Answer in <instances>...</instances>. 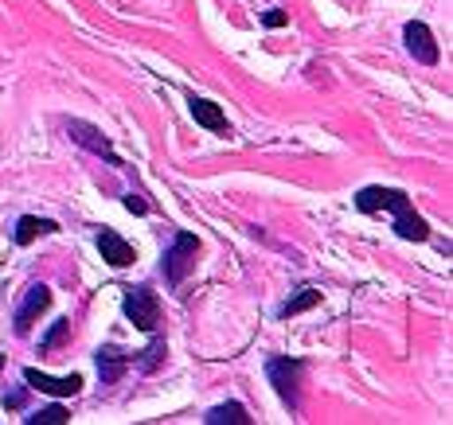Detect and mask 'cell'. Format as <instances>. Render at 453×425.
<instances>
[{"label": "cell", "instance_id": "obj_1", "mask_svg": "<svg viewBox=\"0 0 453 425\" xmlns=\"http://www.w3.org/2000/svg\"><path fill=\"white\" fill-rule=\"evenodd\" d=\"M356 207L364 215H375V211H391L395 215V231L403 234L407 242H426V223L414 215V207L407 200V192H395V187H364L356 195Z\"/></svg>", "mask_w": 453, "mask_h": 425}, {"label": "cell", "instance_id": "obj_2", "mask_svg": "<svg viewBox=\"0 0 453 425\" xmlns=\"http://www.w3.org/2000/svg\"><path fill=\"white\" fill-rule=\"evenodd\" d=\"M196 254H200V239H196V234H188V231L176 234L173 247H168V254H165V277H168V285H180L188 273H192Z\"/></svg>", "mask_w": 453, "mask_h": 425}, {"label": "cell", "instance_id": "obj_3", "mask_svg": "<svg viewBox=\"0 0 453 425\" xmlns=\"http://www.w3.org/2000/svg\"><path fill=\"white\" fill-rule=\"evenodd\" d=\"M301 371H305V367H301V359H270V363H266V375H270V383H273V391H278L281 402L297 406Z\"/></svg>", "mask_w": 453, "mask_h": 425}, {"label": "cell", "instance_id": "obj_4", "mask_svg": "<svg viewBox=\"0 0 453 425\" xmlns=\"http://www.w3.org/2000/svg\"><path fill=\"white\" fill-rule=\"evenodd\" d=\"M126 316L134 320L141 332H153V328L160 324V300H157V292H149V289H129V292H126Z\"/></svg>", "mask_w": 453, "mask_h": 425}, {"label": "cell", "instance_id": "obj_5", "mask_svg": "<svg viewBox=\"0 0 453 425\" xmlns=\"http://www.w3.org/2000/svg\"><path fill=\"white\" fill-rule=\"evenodd\" d=\"M67 133H71V140L74 145H82V148H90L94 156H102L106 164H113L118 168L121 164V156L113 153V145H110V137L102 133V129H94V125H87V121H67Z\"/></svg>", "mask_w": 453, "mask_h": 425}, {"label": "cell", "instance_id": "obj_6", "mask_svg": "<svg viewBox=\"0 0 453 425\" xmlns=\"http://www.w3.org/2000/svg\"><path fill=\"white\" fill-rule=\"evenodd\" d=\"M24 383L40 394H51V398H74V394L82 391V375H63V379H55V375H43V371H35V367L24 371Z\"/></svg>", "mask_w": 453, "mask_h": 425}, {"label": "cell", "instance_id": "obj_7", "mask_svg": "<svg viewBox=\"0 0 453 425\" xmlns=\"http://www.w3.org/2000/svg\"><path fill=\"white\" fill-rule=\"evenodd\" d=\"M403 40H407V51L418 63H426V67L438 63V43H434V32L422 20H411L407 27H403Z\"/></svg>", "mask_w": 453, "mask_h": 425}, {"label": "cell", "instance_id": "obj_8", "mask_svg": "<svg viewBox=\"0 0 453 425\" xmlns=\"http://www.w3.org/2000/svg\"><path fill=\"white\" fill-rule=\"evenodd\" d=\"M98 250H102V262H110L113 269L134 266V258H137L134 247H129L118 231H110V226H102V231H98Z\"/></svg>", "mask_w": 453, "mask_h": 425}, {"label": "cell", "instance_id": "obj_9", "mask_svg": "<svg viewBox=\"0 0 453 425\" xmlns=\"http://www.w3.org/2000/svg\"><path fill=\"white\" fill-rule=\"evenodd\" d=\"M51 305V289L47 285H32L24 292V305L16 308V332H27V328L35 324V316L43 313V308Z\"/></svg>", "mask_w": 453, "mask_h": 425}, {"label": "cell", "instance_id": "obj_10", "mask_svg": "<svg viewBox=\"0 0 453 425\" xmlns=\"http://www.w3.org/2000/svg\"><path fill=\"white\" fill-rule=\"evenodd\" d=\"M129 363H134V359H129L126 352H121V347H113V344L98 347V375H102V383H106V386L118 383L121 375L129 371Z\"/></svg>", "mask_w": 453, "mask_h": 425}, {"label": "cell", "instance_id": "obj_11", "mask_svg": "<svg viewBox=\"0 0 453 425\" xmlns=\"http://www.w3.org/2000/svg\"><path fill=\"white\" fill-rule=\"evenodd\" d=\"M188 106H192L196 125L211 129V133H223V129H226V118H223V110L215 106V102H207V98H192V102H188Z\"/></svg>", "mask_w": 453, "mask_h": 425}, {"label": "cell", "instance_id": "obj_12", "mask_svg": "<svg viewBox=\"0 0 453 425\" xmlns=\"http://www.w3.org/2000/svg\"><path fill=\"white\" fill-rule=\"evenodd\" d=\"M203 421L207 425H250V414H247V406H239V402H223V406H215Z\"/></svg>", "mask_w": 453, "mask_h": 425}, {"label": "cell", "instance_id": "obj_13", "mask_svg": "<svg viewBox=\"0 0 453 425\" xmlns=\"http://www.w3.org/2000/svg\"><path fill=\"white\" fill-rule=\"evenodd\" d=\"M51 231H55L51 219H35V215H24V219L16 223V242H20V247H27V242H35L40 234H51Z\"/></svg>", "mask_w": 453, "mask_h": 425}, {"label": "cell", "instance_id": "obj_14", "mask_svg": "<svg viewBox=\"0 0 453 425\" xmlns=\"http://www.w3.org/2000/svg\"><path fill=\"white\" fill-rule=\"evenodd\" d=\"M320 305V292L317 289H301L294 300H286V305H281V316H301V313H309V308H317Z\"/></svg>", "mask_w": 453, "mask_h": 425}, {"label": "cell", "instance_id": "obj_15", "mask_svg": "<svg viewBox=\"0 0 453 425\" xmlns=\"http://www.w3.org/2000/svg\"><path fill=\"white\" fill-rule=\"evenodd\" d=\"M71 414L63 406H47V410H35L32 418H24V425H67Z\"/></svg>", "mask_w": 453, "mask_h": 425}, {"label": "cell", "instance_id": "obj_16", "mask_svg": "<svg viewBox=\"0 0 453 425\" xmlns=\"http://www.w3.org/2000/svg\"><path fill=\"white\" fill-rule=\"evenodd\" d=\"M141 355H145V359H141V363H137L141 371H157V367H160V359H165V339H153V344H149Z\"/></svg>", "mask_w": 453, "mask_h": 425}, {"label": "cell", "instance_id": "obj_17", "mask_svg": "<svg viewBox=\"0 0 453 425\" xmlns=\"http://www.w3.org/2000/svg\"><path fill=\"white\" fill-rule=\"evenodd\" d=\"M67 332H71V320H55V328L47 332V339L40 344V352H55V347H59L63 339H67Z\"/></svg>", "mask_w": 453, "mask_h": 425}, {"label": "cell", "instance_id": "obj_18", "mask_svg": "<svg viewBox=\"0 0 453 425\" xmlns=\"http://www.w3.org/2000/svg\"><path fill=\"white\" fill-rule=\"evenodd\" d=\"M289 20V16L286 12H281V8H270V12L266 16H262V24H266V27H281V24H286Z\"/></svg>", "mask_w": 453, "mask_h": 425}, {"label": "cell", "instance_id": "obj_19", "mask_svg": "<svg viewBox=\"0 0 453 425\" xmlns=\"http://www.w3.org/2000/svg\"><path fill=\"white\" fill-rule=\"evenodd\" d=\"M126 207H129V211H134V215H145V211H149V203L141 200V195H129V200H126Z\"/></svg>", "mask_w": 453, "mask_h": 425}]
</instances>
